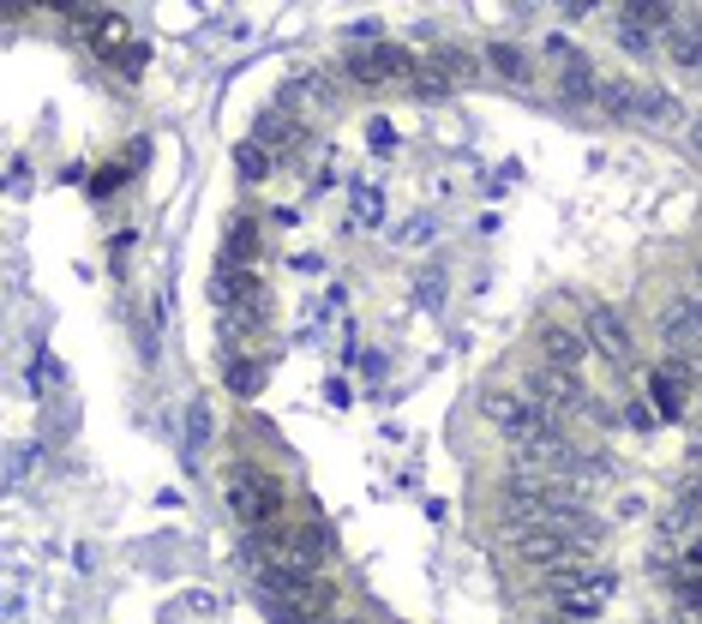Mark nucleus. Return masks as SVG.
Listing matches in <instances>:
<instances>
[{"label":"nucleus","instance_id":"obj_18","mask_svg":"<svg viewBox=\"0 0 702 624\" xmlns=\"http://www.w3.org/2000/svg\"><path fill=\"white\" fill-rule=\"evenodd\" d=\"M697 397H702V378H697Z\"/></svg>","mask_w":702,"mask_h":624},{"label":"nucleus","instance_id":"obj_9","mask_svg":"<svg viewBox=\"0 0 702 624\" xmlns=\"http://www.w3.org/2000/svg\"><path fill=\"white\" fill-rule=\"evenodd\" d=\"M403 72H415V55L397 43H378V48L354 55V79H366V84H390V79H403Z\"/></svg>","mask_w":702,"mask_h":624},{"label":"nucleus","instance_id":"obj_17","mask_svg":"<svg viewBox=\"0 0 702 624\" xmlns=\"http://www.w3.org/2000/svg\"><path fill=\"white\" fill-rule=\"evenodd\" d=\"M697 145H702V126H697Z\"/></svg>","mask_w":702,"mask_h":624},{"label":"nucleus","instance_id":"obj_13","mask_svg":"<svg viewBox=\"0 0 702 624\" xmlns=\"http://www.w3.org/2000/svg\"><path fill=\"white\" fill-rule=\"evenodd\" d=\"M235 169L247 174V181H264V174H271V150H264L259 138H240V145H235Z\"/></svg>","mask_w":702,"mask_h":624},{"label":"nucleus","instance_id":"obj_3","mask_svg":"<svg viewBox=\"0 0 702 624\" xmlns=\"http://www.w3.org/2000/svg\"><path fill=\"white\" fill-rule=\"evenodd\" d=\"M534 349H541V366H558V373H577V366L589 361L582 325H565V318H546V325L534 330Z\"/></svg>","mask_w":702,"mask_h":624},{"label":"nucleus","instance_id":"obj_11","mask_svg":"<svg viewBox=\"0 0 702 624\" xmlns=\"http://www.w3.org/2000/svg\"><path fill=\"white\" fill-rule=\"evenodd\" d=\"M487 67H499L510 84H529V79H534V72H529V55H522L517 43H492V48H487Z\"/></svg>","mask_w":702,"mask_h":624},{"label":"nucleus","instance_id":"obj_7","mask_svg":"<svg viewBox=\"0 0 702 624\" xmlns=\"http://www.w3.org/2000/svg\"><path fill=\"white\" fill-rule=\"evenodd\" d=\"M660 43H667V60L684 72H702V12H679V19L660 31Z\"/></svg>","mask_w":702,"mask_h":624},{"label":"nucleus","instance_id":"obj_2","mask_svg":"<svg viewBox=\"0 0 702 624\" xmlns=\"http://www.w3.org/2000/svg\"><path fill=\"white\" fill-rule=\"evenodd\" d=\"M522 397L534 402L541 415H565V409H589V390H582L577 373H558V366H529V378H522Z\"/></svg>","mask_w":702,"mask_h":624},{"label":"nucleus","instance_id":"obj_8","mask_svg":"<svg viewBox=\"0 0 702 624\" xmlns=\"http://www.w3.org/2000/svg\"><path fill=\"white\" fill-rule=\"evenodd\" d=\"M691 385H697L691 366H684V361H667L655 378H648V409H660L667 420H679V415H684V390H691Z\"/></svg>","mask_w":702,"mask_h":624},{"label":"nucleus","instance_id":"obj_4","mask_svg":"<svg viewBox=\"0 0 702 624\" xmlns=\"http://www.w3.org/2000/svg\"><path fill=\"white\" fill-rule=\"evenodd\" d=\"M283 558L318 577V565L330 558V529H325V522H318L313 511L295 517V522H283Z\"/></svg>","mask_w":702,"mask_h":624},{"label":"nucleus","instance_id":"obj_15","mask_svg":"<svg viewBox=\"0 0 702 624\" xmlns=\"http://www.w3.org/2000/svg\"><path fill=\"white\" fill-rule=\"evenodd\" d=\"M612 31H619V43H624V48H636V55H648V48H655V36H648L643 24H631V19H619Z\"/></svg>","mask_w":702,"mask_h":624},{"label":"nucleus","instance_id":"obj_14","mask_svg":"<svg viewBox=\"0 0 702 624\" xmlns=\"http://www.w3.org/2000/svg\"><path fill=\"white\" fill-rule=\"evenodd\" d=\"M228 390H240V397H252V390H259L264 385V373H259V366H252V361H228Z\"/></svg>","mask_w":702,"mask_h":624},{"label":"nucleus","instance_id":"obj_6","mask_svg":"<svg viewBox=\"0 0 702 624\" xmlns=\"http://www.w3.org/2000/svg\"><path fill=\"white\" fill-rule=\"evenodd\" d=\"M91 43H97V55L114 60L121 72L145 67V43H133V31H126L121 19H91Z\"/></svg>","mask_w":702,"mask_h":624},{"label":"nucleus","instance_id":"obj_12","mask_svg":"<svg viewBox=\"0 0 702 624\" xmlns=\"http://www.w3.org/2000/svg\"><path fill=\"white\" fill-rule=\"evenodd\" d=\"M259 145L264 150H295L301 145V126L288 121V114H264V121H259Z\"/></svg>","mask_w":702,"mask_h":624},{"label":"nucleus","instance_id":"obj_5","mask_svg":"<svg viewBox=\"0 0 702 624\" xmlns=\"http://www.w3.org/2000/svg\"><path fill=\"white\" fill-rule=\"evenodd\" d=\"M582 337H589V349H601L612 366H631V325H624L612 307H589L582 313Z\"/></svg>","mask_w":702,"mask_h":624},{"label":"nucleus","instance_id":"obj_16","mask_svg":"<svg viewBox=\"0 0 702 624\" xmlns=\"http://www.w3.org/2000/svg\"><path fill=\"white\" fill-rule=\"evenodd\" d=\"M697 288H702V264H697Z\"/></svg>","mask_w":702,"mask_h":624},{"label":"nucleus","instance_id":"obj_1","mask_svg":"<svg viewBox=\"0 0 702 624\" xmlns=\"http://www.w3.org/2000/svg\"><path fill=\"white\" fill-rule=\"evenodd\" d=\"M228 511L247 522V529H276L283 511H288V492H283V480H276L271 468L235 463L228 468Z\"/></svg>","mask_w":702,"mask_h":624},{"label":"nucleus","instance_id":"obj_10","mask_svg":"<svg viewBox=\"0 0 702 624\" xmlns=\"http://www.w3.org/2000/svg\"><path fill=\"white\" fill-rule=\"evenodd\" d=\"M558 91H565L570 103H595V91H601V79H595L589 55H570L565 67H558Z\"/></svg>","mask_w":702,"mask_h":624}]
</instances>
